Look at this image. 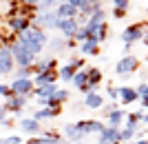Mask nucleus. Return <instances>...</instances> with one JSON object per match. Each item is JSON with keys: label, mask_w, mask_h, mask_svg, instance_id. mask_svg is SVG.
Instances as JSON below:
<instances>
[{"label": "nucleus", "mask_w": 148, "mask_h": 144, "mask_svg": "<svg viewBox=\"0 0 148 144\" xmlns=\"http://www.w3.org/2000/svg\"><path fill=\"white\" fill-rule=\"evenodd\" d=\"M16 40H18L22 47H27L33 56H40V53L47 49V44H49V36H47V31L40 29V27H33V25H31L25 33L16 36Z\"/></svg>", "instance_id": "f257e3e1"}, {"label": "nucleus", "mask_w": 148, "mask_h": 144, "mask_svg": "<svg viewBox=\"0 0 148 144\" xmlns=\"http://www.w3.org/2000/svg\"><path fill=\"white\" fill-rule=\"evenodd\" d=\"M9 51H11V56H13L16 69H29V67H33V62H36V58H38V56H33L27 47H22L18 40H13V42H11Z\"/></svg>", "instance_id": "f03ea898"}, {"label": "nucleus", "mask_w": 148, "mask_h": 144, "mask_svg": "<svg viewBox=\"0 0 148 144\" xmlns=\"http://www.w3.org/2000/svg\"><path fill=\"white\" fill-rule=\"evenodd\" d=\"M139 69V60H137L135 56H124V58H119L117 60V64H115V73L119 75V78H130V75L135 73V71Z\"/></svg>", "instance_id": "7ed1b4c3"}, {"label": "nucleus", "mask_w": 148, "mask_h": 144, "mask_svg": "<svg viewBox=\"0 0 148 144\" xmlns=\"http://www.w3.org/2000/svg\"><path fill=\"white\" fill-rule=\"evenodd\" d=\"M9 89H11V95H22V98H33V80L31 78H13L9 82Z\"/></svg>", "instance_id": "20e7f679"}, {"label": "nucleus", "mask_w": 148, "mask_h": 144, "mask_svg": "<svg viewBox=\"0 0 148 144\" xmlns=\"http://www.w3.org/2000/svg\"><path fill=\"white\" fill-rule=\"evenodd\" d=\"M31 25L33 27H40V29H56L58 25V13L56 9H47V11H40L36 18H31Z\"/></svg>", "instance_id": "39448f33"}, {"label": "nucleus", "mask_w": 148, "mask_h": 144, "mask_svg": "<svg viewBox=\"0 0 148 144\" xmlns=\"http://www.w3.org/2000/svg\"><path fill=\"white\" fill-rule=\"evenodd\" d=\"M144 33H146V27H144L142 22H135V25H128L122 31V40H124V44H130V47H133L135 42H142L144 40Z\"/></svg>", "instance_id": "423d86ee"}, {"label": "nucleus", "mask_w": 148, "mask_h": 144, "mask_svg": "<svg viewBox=\"0 0 148 144\" xmlns=\"http://www.w3.org/2000/svg\"><path fill=\"white\" fill-rule=\"evenodd\" d=\"M27 104H29L27 98H22V95H11V98H7V100H5V111L13 113V115H18V118H22Z\"/></svg>", "instance_id": "0eeeda50"}, {"label": "nucleus", "mask_w": 148, "mask_h": 144, "mask_svg": "<svg viewBox=\"0 0 148 144\" xmlns=\"http://www.w3.org/2000/svg\"><path fill=\"white\" fill-rule=\"evenodd\" d=\"M56 29L62 33V38H66V40H73V36L77 33L80 25L75 22V18H58Z\"/></svg>", "instance_id": "6e6552de"}, {"label": "nucleus", "mask_w": 148, "mask_h": 144, "mask_svg": "<svg viewBox=\"0 0 148 144\" xmlns=\"http://www.w3.org/2000/svg\"><path fill=\"white\" fill-rule=\"evenodd\" d=\"M16 71V62L9 47H0V75H11Z\"/></svg>", "instance_id": "1a4fd4ad"}, {"label": "nucleus", "mask_w": 148, "mask_h": 144, "mask_svg": "<svg viewBox=\"0 0 148 144\" xmlns=\"http://www.w3.org/2000/svg\"><path fill=\"white\" fill-rule=\"evenodd\" d=\"M117 142H119V126H106L104 124V129L97 133V144H117Z\"/></svg>", "instance_id": "9d476101"}, {"label": "nucleus", "mask_w": 148, "mask_h": 144, "mask_svg": "<svg viewBox=\"0 0 148 144\" xmlns=\"http://www.w3.org/2000/svg\"><path fill=\"white\" fill-rule=\"evenodd\" d=\"M33 75L36 73H44V71H58V58L49 56V58H36V62H33Z\"/></svg>", "instance_id": "9b49d317"}, {"label": "nucleus", "mask_w": 148, "mask_h": 144, "mask_svg": "<svg viewBox=\"0 0 148 144\" xmlns=\"http://www.w3.org/2000/svg\"><path fill=\"white\" fill-rule=\"evenodd\" d=\"M20 131L25 133V135H29V138H36V135H42V124L38 122V120L33 118H22L20 120Z\"/></svg>", "instance_id": "f8f14e48"}, {"label": "nucleus", "mask_w": 148, "mask_h": 144, "mask_svg": "<svg viewBox=\"0 0 148 144\" xmlns=\"http://www.w3.org/2000/svg\"><path fill=\"white\" fill-rule=\"evenodd\" d=\"M7 27L11 29L16 36H20V33H25L27 29L31 27V18H27V16H16V18H7Z\"/></svg>", "instance_id": "ddd939ff"}, {"label": "nucleus", "mask_w": 148, "mask_h": 144, "mask_svg": "<svg viewBox=\"0 0 148 144\" xmlns=\"http://www.w3.org/2000/svg\"><path fill=\"white\" fill-rule=\"evenodd\" d=\"M75 129L86 138V135H91V133H99L102 129H104V124L97 122V120H80V122H75Z\"/></svg>", "instance_id": "4468645a"}, {"label": "nucleus", "mask_w": 148, "mask_h": 144, "mask_svg": "<svg viewBox=\"0 0 148 144\" xmlns=\"http://www.w3.org/2000/svg\"><path fill=\"white\" fill-rule=\"evenodd\" d=\"M88 31V38L91 40H95L97 44H102L106 40V36H108V25L106 22H102V25H84Z\"/></svg>", "instance_id": "2eb2a0df"}, {"label": "nucleus", "mask_w": 148, "mask_h": 144, "mask_svg": "<svg viewBox=\"0 0 148 144\" xmlns=\"http://www.w3.org/2000/svg\"><path fill=\"white\" fill-rule=\"evenodd\" d=\"M31 80H33V87H44V84H58L60 75L58 71H44V73H36Z\"/></svg>", "instance_id": "dca6fc26"}, {"label": "nucleus", "mask_w": 148, "mask_h": 144, "mask_svg": "<svg viewBox=\"0 0 148 144\" xmlns=\"http://www.w3.org/2000/svg\"><path fill=\"white\" fill-rule=\"evenodd\" d=\"M117 93H119V102L122 104H133V102L139 100V93L135 91V87H119Z\"/></svg>", "instance_id": "f3484780"}, {"label": "nucleus", "mask_w": 148, "mask_h": 144, "mask_svg": "<svg viewBox=\"0 0 148 144\" xmlns=\"http://www.w3.org/2000/svg\"><path fill=\"white\" fill-rule=\"evenodd\" d=\"M27 144H62V138L58 135V133H42V135L29 138Z\"/></svg>", "instance_id": "a211bd4d"}, {"label": "nucleus", "mask_w": 148, "mask_h": 144, "mask_svg": "<svg viewBox=\"0 0 148 144\" xmlns=\"http://www.w3.org/2000/svg\"><path fill=\"white\" fill-rule=\"evenodd\" d=\"M62 113V107H56V109H47V107H40L38 111H33L31 118L38 120V122H42V120H51V118H58Z\"/></svg>", "instance_id": "6ab92c4d"}, {"label": "nucleus", "mask_w": 148, "mask_h": 144, "mask_svg": "<svg viewBox=\"0 0 148 144\" xmlns=\"http://www.w3.org/2000/svg\"><path fill=\"white\" fill-rule=\"evenodd\" d=\"M62 135L66 138V142H73V144H80L84 140V135L75 129V124H64L62 126Z\"/></svg>", "instance_id": "aec40b11"}, {"label": "nucleus", "mask_w": 148, "mask_h": 144, "mask_svg": "<svg viewBox=\"0 0 148 144\" xmlns=\"http://www.w3.org/2000/svg\"><path fill=\"white\" fill-rule=\"evenodd\" d=\"M56 13H58V18H77V9H75L73 5H69L66 0H62L60 5L56 7Z\"/></svg>", "instance_id": "412c9836"}, {"label": "nucleus", "mask_w": 148, "mask_h": 144, "mask_svg": "<svg viewBox=\"0 0 148 144\" xmlns=\"http://www.w3.org/2000/svg\"><path fill=\"white\" fill-rule=\"evenodd\" d=\"M58 89H60L58 84H44V87H36V89H33V95H36L38 100H49V98L56 93Z\"/></svg>", "instance_id": "4be33fe9"}, {"label": "nucleus", "mask_w": 148, "mask_h": 144, "mask_svg": "<svg viewBox=\"0 0 148 144\" xmlns=\"http://www.w3.org/2000/svg\"><path fill=\"white\" fill-rule=\"evenodd\" d=\"M124 118H126V111H122V109H113V111L106 113V122H108L106 126H119V124H124Z\"/></svg>", "instance_id": "5701e85b"}, {"label": "nucleus", "mask_w": 148, "mask_h": 144, "mask_svg": "<svg viewBox=\"0 0 148 144\" xmlns=\"http://www.w3.org/2000/svg\"><path fill=\"white\" fill-rule=\"evenodd\" d=\"M86 73H88V80H86V84L93 89V91H97V87L102 84V78H104V73L97 69V67H93V69H86Z\"/></svg>", "instance_id": "b1692460"}, {"label": "nucleus", "mask_w": 148, "mask_h": 144, "mask_svg": "<svg viewBox=\"0 0 148 144\" xmlns=\"http://www.w3.org/2000/svg\"><path fill=\"white\" fill-rule=\"evenodd\" d=\"M77 47H80L82 56H99V44L95 42V40H91V38L84 40L82 44H77Z\"/></svg>", "instance_id": "393cba45"}, {"label": "nucleus", "mask_w": 148, "mask_h": 144, "mask_svg": "<svg viewBox=\"0 0 148 144\" xmlns=\"http://www.w3.org/2000/svg\"><path fill=\"white\" fill-rule=\"evenodd\" d=\"M84 107L95 109V111H97V109L104 107V98H102L97 91H95V93H86V95H84Z\"/></svg>", "instance_id": "a878e982"}, {"label": "nucleus", "mask_w": 148, "mask_h": 144, "mask_svg": "<svg viewBox=\"0 0 148 144\" xmlns=\"http://www.w3.org/2000/svg\"><path fill=\"white\" fill-rule=\"evenodd\" d=\"M139 115H142V111L126 113V118H124V126H128V129H135V131H139Z\"/></svg>", "instance_id": "bb28decb"}, {"label": "nucleus", "mask_w": 148, "mask_h": 144, "mask_svg": "<svg viewBox=\"0 0 148 144\" xmlns=\"http://www.w3.org/2000/svg\"><path fill=\"white\" fill-rule=\"evenodd\" d=\"M47 49H51L53 53H60V51L66 49V40H64V38H49V44H47Z\"/></svg>", "instance_id": "cd10ccee"}, {"label": "nucleus", "mask_w": 148, "mask_h": 144, "mask_svg": "<svg viewBox=\"0 0 148 144\" xmlns=\"http://www.w3.org/2000/svg\"><path fill=\"white\" fill-rule=\"evenodd\" d=\"M86 80H88L86 69H80V71H75V75H73V80H71V84L80 89V87H84V84H86Z\"/></svg>", "instance_id": "c85d7f7f"}, {"label": "nucleus", "mask_w": 148, "mask_h": 144, "mask_svg": "<svg viewBox=\"0 0 148 144\" xmlns=\"http://www.w3.org/2000/svg\"><path fill=\"white\" fill-rule=\"evenodd\" d=\"M58 75H60L62 82H71L75 75V69L73 67H69V64H62V69H58Z\"/></svg>", "instance_id": "c756f323"}, {"label": "nucleus", "mask_w": 148, "mask_h": 144, "mask_svg": "<svg viewBox=\"0 0 148 144\" xmlns=\"http://www.w3.org/2000/svg\"><path fill=\"white\" fill-rule=\"evenodd\" d=\"M135 129H128V126H124V129H119V142H128V140H133V138H135Z\"/></svg>", "instance_id": "7c9ffc66"}, {"label": "nucleus", "mask_w": 148, "mask_h": 144, "mask_svg": "<svg viewBox=\"0 0 148 144\" xmlns=\"http://www.w3.org/2000/svg\"><path fill=\"white\" fill-rule=\"evenodd\" d=\"M69 67H73L75 71H80V69H84V58H77V56H71L69 58Z\"/></svg>", "instance_id": "2f4dec72"}, {"label": "nucleus", "mask_w": 148, "mask_h": 144, "mask_svg": "<svg viewBox=\"0 0 148 144\" xmlns=\"http://www.w3.org/2000/svg\"><path fill=\"white\" fill-rule=\"evenodd\" d=\"M130 7V0H113V9H124V11H128Z\"/></svg>", "instance_id": "473e14b6"}, {"label": "nucleus", "mask_w": 148, "mask_h": 144, "mask_svg": "<svg viewBox=\"0 0 148 144\" xmlns=\"http://www.w3.org/2000/svg\"><path fill=\"white\" fill-rule=\"evenodd\" d=\"M16 78H33V69H16Z\"/></svg>", "instance_id": "72a5a7b5"}, {"label": "nucleus", "mask_w": 148, "mask_h": 144, "mask_svg": "<svg viewBox=\"0 0 148 144\" xmlns=\"http://www.w3.org/2000/svg\"><path fill=\"white\" fill-rule=\"evenodd\" d=\"M40 5V0H20V7H27V9H36V7Z\"/></svg>", "instance_id": "f704fd0d"}, {"label": "nucleus", "mask_w": 148, "mask_h": 144, "mask_svg": "<svg viewBox=\"0 0 148 144\" xmlns=\"http://www.w3.org/2000/svg\"><path fill=\"white\" fill-rule=\"evenodd\" d=\"M106 93H108V98H111V100L115 102V104H117V100H119V93H117V89H115V87H108V89H106Z\"/></svg>", "instance_id": "c9c22d12"}, {"label": "nucleus", "mask_w": 148, "mask_h": 144, "mask_svg": "<svg viewBox=\"0 0 148 144\" xmlns=\"http://www.w3.org/2000/svg\"><path fill=\"white\" fill-rule=\"evenodd\" d=\"M0 98H11V89H9V84H0Z\"/></svg>", "instance_id": "e433bc0d"}, {"label": "nucleus", "mask_w": 148, "mask_h": 144, "mask_svg": "<svg viewBox=\"0 0 148 144\" xmlns=\"http://www.w3.org/2000/svg\"><path fill=\"white\" fill-rule=\"evenodd\" d=\"M69 5H73L75 9H77V11H82V9H84V2H86V0H66Z\"/></svg>", "instance_id": "4c0bfd02"}, {"label": "nucleus", "mask_w": 148, "mask_h": 144, "mask_svg": "<svg viewBox=\"0 0 148 144\" xmlns=\"http://www.w3.org/2000/svg\"><path fill=\"white\" fill-rule=\"evenodd\" d=\"M7 144H22V138L20 135H9V138H5Z\"/></svg>", "instance_id": "58836bf2"}, {"label": "nucleus", "mask_w": 148, "mask_h": 144, "mask_svg": "<svg viewBox=\"0 0 148 144\" xmlns=\"http://www.w3.org/2000/svg\"><path fill=\"white\" fill-rule=\"evenodd\" d=\"M126 13H128V11H124V9H113V18H124V16H126Z\"/></svg>", "instance_id": "ea45409f"}, {"label": "nucleus", "mask_w": 148, "mask_h": 144, "mask_svg": "<svg viewBox=\"0 0 148 144\" xmlns=\"http://www.w3.org/2000/svg\"><path fill=\"white\" fill-rule=\"evenodd\" d=\"M139 102H142L144 111H148V95H139Z\"/></svg>", "instance_id": "a19ab883"}, {"label": "nucleus", "mask_w": 148, "mask_h": 144, "mask_svg": "<svg viewBox=\"0 0 148 144\" xmlns=\"http://www.w3.org/2000/svg\"><path fill=\"white\" fill-rule=\"evenodd\" d=\"M7 118H9V113L5 111V107H0V124H2V122H5Z\"/></svg>", "instance_id": "79ce46f5"}, {"label": "nucleus", "mask_w": 148, "mask_h": 144, "mask_svg": "<svg viewBox=\"0 0 148 144\" xmlns=\"http://www.w3.org/2000/svg\"><path fill=\"white\" fill-rule=\"evenodd\" d=\"M139 122L148 124V111H144V109H142V115H139Z\"/></svg>", "instance_id": "37998d69"}, {"label": "nucleus", "mask_w": 148, "mask_h": 144, "mask_svg": "<svg viewBox=\"0 0 148 144\" xmlns=\"http://www.w3.org/2000/svg\"><path fill=\"white\" fill-rule=\"evenodd\" d=\"M0 47H5V33H2V29H0Z\"/></svg>", "instance_id": "c03bdc74"}, {"label": "nucleus", "mask_w": 148, "mask_h": 144, "mask_svg": "<svg viewBox=\"0 0 148 144\" xmlns=\"http://www.w3.org/2000/svg\"><path fill=\"white\" fill-rule=\"evenodd\" d=\"M142 42H144V44H146V47H148V31L144 33V40H142Z\"/></svg>", "instance_id": "a18cd8bd"}, {"label": "nucleus", "mask_w": 148, "mask_h": 144, "mask_svg": "<svg viewBox=\"0 0 148 144\" xmlns=\"http://www.w3.org/2000/svg\"><path fill=\"white\" fill-rule=\"evenodd\" d=\"M135 144H148V138H144V140H137Z\"/></svg>", "instance_id": "49530a36"}, {"label": "nucleus", "mask_w": 148, "mask_h": 144, "mask_svg": "<svg viewBox=\"0 0 148 144\" xmlns=\"http://www.w3.org/2000/svg\"><path fill=\"white\" fill-rule=\"evenodd\" d=\"M142 95H148V82H146V91H144V93Z\"/></svg>", "instance_id": "de8ad7c7"}, {"label": "nucleus", "mask_w": 148, "mask_h": 144, "mask_svg": "<svg viewBox=\"0 0 148 144\" xmlns=\"http://www.w3.org/2000/svg\"><path fill=\"white\" fill-rule=\"evenodd\" d=\"M0 144H7V140H5V138H0Z\"/></svg>", "instance_id": "09e8293b"}, {"label": "nucleus", "mask_w": 148, "mask_h": 144, "mask_svg": "<svg viewBox=\"0 0 148 144\" xmlns=\"http://www.w3.org/2000/svg\"><path fill=\"white\" fill-rule=\"evenodd\" d=\"M64 144H73V142H64Z\"/></svg>", "instance_id": "8fccbe9b"}, {"label": "nucleus", "mask_w": 148, "mask_h": 144, "mask_svg": "<svg viewBox=\"0 0 148 144\" xmlns=\"http://www.w3.org/2000/svg\"><path fill=\"white\" fill-rule=\"evenodd\" d=\"M99 2H102V0H99Z\"/></svg>", "instance_id": "3c124183"}, {"label": "nucleus", "mask_w": 148, "mask_h": 144, "mask_svg": "<svg viewBox=\"0 0 148 144\" xmlns=\"http://www.w3.org/2000/svg\"><path fill=\"white\" fill-rule=\"evenodd\" d=\"M117 144H119V142H117Z\"/></svg>", "instance_id": "603ef678"}]
</instances>
